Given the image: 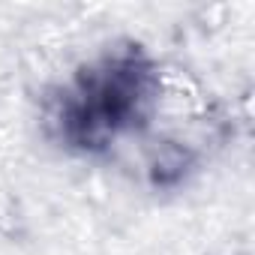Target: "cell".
Returning <instances> with one entry per match:
<instances>
[{"instance_id": "1", "label": "cell", "mask_w": 255, "mask_h": 255, "mask_svg": "<svg viewBox=\"0 0 255 255\" xmlns=\"http://www.w3.org/2000/svg\"><path fill=\"white\" fill-rule=\"evenodd\" d=\"M156 102L159 69L138 45H129L81 66L48 99V126L75 153H105L120 135L141 132Z\"/></svg>"}, {"instance_id": "2", "label": "cell", "mask_w": 255, "mask_h": 255, "mask_svg": "<svg viewBox=\"0 0 255 255\" xmlns=\"http://www.w3.org/2000/svg\"><path fill=\"white\" fill-rule=\"evenodd\" d=\"M189 168H192V153L180 144H165L150 162V183L156 189H171L189 174Z\"/></svg>"}]
</instances>
